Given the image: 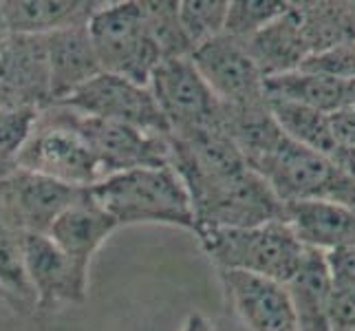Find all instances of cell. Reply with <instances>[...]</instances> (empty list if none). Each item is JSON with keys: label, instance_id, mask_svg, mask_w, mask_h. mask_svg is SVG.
<instances>
[{"label": "cell", "instance_id": "obj_15", "mask_svg": "<svg viewBox=\"0 0 355 331\" xmlns=\"http://www.w3.org/2000/svg\"><path fill=\"white\" fill-rule=\"evenodd\" d=\"M49 60V84H51V104L64 102L82 84L102 73L91 42L89 24L60 29L44 35Z\"/></svg>", "mask_w": 355, "mask_h": 331}, {"label": "cell", "instance_id": "obj_34", "mask_svg": "<svg viewBox=\"0 0 355 331\" xmlns=\"http://www.w3.org/2000/svg\"><path fill=\"white\" fill-rule=\"evenodd\" d=\"M0 110H14V108L9 106V102H7V95H5L3 87H0Z\"/></svg>", "mask_w": 355, "mask_h": 331}, {"label": "cell", "instance_id": "obj_19", "mask_svg": "<svg viewBox=\"0 0 355 331\" xmlns=\"http://www.w3.org/2000/svg\"><path fill=\"white\" fill-rule=\"evenodd\" d=\"M100 5L95 0H3L0 11L9 33L49 35L60 29L89 24Z\"/></svg>", "mask_w": 355, "mask_h": 331}, {"label": "cell", "instance_id": "obj_8", "mask_svg": "<svg viewBox=\"0 0 355 331\" xmlns=\"http://www.w3.org/2000/svg\"><path fill=\"white\" fill-rule=\"evenodd\" d=\"M60 104L82 115L117 121V124H126L144 133L170 137L168 124L150 89L121 76H113V73H97Z\"/></svg>", "mask_w": 355, "mask_h": 331}, {"label": "cell", "instance_id": "obj_16", "mask_svg": "<svg viewBox=\"0 0 355 331\" xmlns=\"http://www.w3.org/2000/svg\"><path fill=\"white\" fill-rule=\"evenodd\" d=\"M117 228L119 226L115 223V219L91 197L87 188L76 203L69 205L67 210L53 221V226L49 228L46 237L51 239L80 269L89 272L93 254L100 250V245L111 237Z\"/></svg>", "mask_w": 355, "mask_h": 331}, {"label": "cell", "instance_id": "obj_14", "mask_svg": "<svg viewBox=\"0 0 355 331\" xmlns=\"http://www.w3.org/2000/svg\"><path fill=\"white\" fill-rule=\"evenodd\" d=\"M218 272L232 307L248 331H300L298 314L283 283L230 269Z\"/></svg>", "mask_w": 355, "mask_h": 331}, {"label": "cell", "instance_id": "obj_28", "mask_svg": "<svg viewBox=\"0 0 355 331\" xmlns=\"http://www.w3.org/2000/svg\"><path fill=\"white\" fill-rule=\"evenodd\" d=\"M35 110H0V177L16 168V157L31 130Z\"/></svg>", "mask_w": 355, "mask_h": 331}, {"label": "cell", "instance_id": "obj_29", "mask_svg": "<svg viewBox=\"0 0 355 331\" xmlns=\"http://www.w3.org/2000/svg\"><path fill=\"white\" fill-rule=\"evenodd\" d=\"M298 71L338 80H355V42H345L324 49V51L309 53Z\"/></svg>", "mask_w": 355, "mask_h": 331}, {"label": "cell", "instance_id": "obj_26", "mask_svg": "<svg viewBox=\"0 0 355 331\" xmlns=\"http://www.w3.org/2000/svg\"><path fill=\"white\" fill-rule=\"evenodd\" d=\"M227 7V0H183L179 3V20L192 51L223 33Z\"/></svg>", "mask_w": 355, "mask_h": 331}, {"label": "cell", "instance_id": "obj_10", "mask_svg": "<svg viewBox=\"0 0 355 331\" xmlns=\"http://www.w3.org/2000/svg\"><path fill=\"white\" fill-rule=\"evenodd\" d=\"M71 110V121L100 159L104 175L111 177L132 168L170 166V137L150 135L126 124Z\"/></svg>", "mask_w": 355, "mask_h": 331}, {"label": "cell", "instance_id": "obj_12", "mask_svg": "<svg viewBox=\"0 0 355 331\" xmlns=\"http://www.w3.org/2000/svg\"><path fill=\"white\" fill-rule=\"evenodd\" d=\"M22 261L35 294V312L51 314L87 298L89 272L80 269L46 235H24Z\"/></svg>", "mask_w": 355, "mask_h": 331}, {"label": "cell", "instance_id": "obj_31", "mask_svg": "<svg viewBox=\"0 0 355 331\" xmlns=\"http://www.w3.org/2000/svg\"><path fill=\"white\" fill-rule=\"evenodd\" d=\"M324 256L336 285H355V245L324 252Z\"/></svg>", "mask_w": 355, "mask_h": 331}, {"label": "cell", "instance_id": "obj_24", "mask_svg": "<svg viewBox=\"0 0 355 331\" xmlns=\"http://www.w3.org/2000/svg\"><path fill=\"white\" fill-rule=\"evenodd\" d=\"M267 106L276 124L289 139L331 159L336 153V144L331 137V126H329V115L309 106L283 100H267Z\"/></svg>", "mask_w": 355, "mask_h": 331}, {"label": "cell", "instance_id": "obj_7", "mask_svg": "<svg viewBox=\"0 0 355 331\" xmlns=\"http://www.w3.org/2000/svg\"><path fill=\"white\" fill-rule=\"evenodd\" d=\"M252 170L267 181L283 205L313 199L334 201L347 181L327 155L304 148L287 135Z\"/></svg>", "mask_w": 355, "mask_h": 331}, {"label": "cell", "instance_id": "obj_6", "mask_svg": "<svg viewBox=\"0 0 355 331\" xmlns=\"http://www.w3.org/2000/svg\"><path fill=\"white\" fill-rule=\"evenodd\" d=\"M148 89L168 124L170 137L186 139L197 133L225 128V106L194 69L190 58L162 60Z\"/></svg>", "mask_w": 355, "mask_h": 331}, {"label": "cell", "instance_id": "obj_30", "mask_svg": "<svg viewBox=\"0 0 355 331\" xmlns=\"http://www.w3.org/2000/svg\"><path fill=\"white\" fill-rule=\"evenodd\" d=\"M336 151H355V102L329 115Z\"/></svg>", "mask_w": 355, "mask_h": 331}, {"label": "cell", "instance_id": "obj_13", "mask_svg": "<svg viewBox=\"0 0 355 331\" xmlns=\"http://www.w3.org/2000/svg\"><path fill=\"white\" fill-rule=\"evenodd\" d=\"M0 87L14 110H42L51 104L44 35L9 33L0 49Z\"/></svg>", "mask_w": 355, "mask_h": 331}, {"label": "cell", "instance_id": "obj_4", "mask_svg": "<svg viewBox=\"0 0 355 331\" xmlns=\"http://www.w3.org/2000/svg\"><path fill=\"white\" fill-rule=\"evenodd\" d=\"M197 237L218 269L263 276L283 285L296 274L307 250L283 219L252 228L203 230Z\"/></svg>", "mask_w": 355, "mask_h": 331}, {"label": "cell", "instance_id": "obj_23", "mask_svg": "<svg viewBox=\"0 0 355 331\" xmlns=\"http://www.w3.org/2000/svg\"><path fill=\"white\" fill-rule=\"evenodd\" d=\"M24 235L0 212V298L18 314L35 312V294L22 261Z\"/></svg>", "mask_w": 355, "mask_h": 331}, {"label": "cell", "instance_id": "obj_2", "mask_svg": "<svg viewBox=\"0 0 355 331\" xmlns=\"http://www.w3.org/2000/svg\"><path fill=\"white\" fill-rule=\"evenodd\" d=\"M89 194L119 228L166 223L194 232L190 194L173 166L124 170L91 186Z\"/></svg>", "mask_w": 355, "mask_h": 331}, {"label": "cell", "instance_id": "obj_32", "mask_svg": "<svg viewBox=\"0 0 355 331\" xmlns=\"http://www.w3.org/2000/svg\"><path fill=\"white\" fill-rule=\"evenodd\" d=\"M181 331H214V327H212V323L207 321L203 314L192 312V314H188V318H186V323H183Z\"/></svg>", "mask_w": 355, "mask_h": 331}, {"label": "cell", "instance_id": "obj_25", "mask_svg": "<svg viewBox=\"0 0 355 331\" xmlns=\"http://www.w3.org/2000/svg\"><path fill=\"white\" fill-rule=\"evenodd\" d=\"M141 11L162 60L190 58L192 46L179 20V0H141Z\"/></svg>", "mask_w": 355, "mask_h": 331}, {"label": "cell", "instance_id": "obj_18", "mask_svg": "<svg viewBox=\"0 0 355 331\" xmlns=\"http://www.w3.org/2000/svg\"><path fill=\"white\" fill-rule=\"evenodd\" d=\"M285 221L304 248L331 252L355 245V212L342 203L329 199L287 203Z\"/></svg>", "mask_w": 355, "mask_h": 331}, {"label": "cell", "instance_id": "obj_22", "mask_svg": "<svg viewBox=\"0 0 355 331\" xmlns=\"http://www.w3.org/2000/svg\"><path fill=\"white\" fill-rule=\"evenodd\" d=\"M300 16L309 53L355 42V9L351 3H293Z\"/></svg>", "mask_w": 355, "mask_h": 331}, {"label": "cell", "instance_id": "obj_27", "mask_svg": "<svg viewBox=\"0 0 355 331\" xmlns=\"http://www.w3.org/2000/svg\"><path fill=\"white\" fill-rule=\"evenodd\" d=\"M287 9L289 3H276V0H232L223 33L236 40H248L272 20L283 16Z\"/></svg>", "mask_w": 355, "mask_h": 331}, {"label": "cell", "instance_id": "obj_5", "mask_svg": "<svg viewBox=\"0 0 355 331\" xmlns=\"http://www.w3.org/2000/svg\"><path fill=\"white\" fill-rule=\"evenodd\" d=\"M89 33L104 73L148 87L162 53L146 27L141 0L102 3L89 20Z\"/></svg>", "mask_w": 355, "mask_h": 331}, {"label": "cell", "instance_id": "obj_1", "mask_svg": "<svg viewBox=\"0 0 355 331\" xmlns=\"http://www.w3.org/2000/svg\"><path fill=\"white\" fill-rule=\"evenodd\" d=\"M170 166L190 194L197 235L203 230L285 221L283 201L245 164L225 128L197 133L186 139L170 137Z\"/></svg>", "mask_w": 355, "mask_h": 331}, {"label": "cell", "instance_id": "obj_3", "mask_svg": "<svg viewBox=\"0 0 355 331\" xmlns=\"http://www.w3.org/2000/svg\"><path fill=\"white\" fill-rule=\"evenodd\" d=\"M16 168L82 190L106 179L100 159L73 126L71 110L64 104H49L35 113L16 157Z\"/></svg>", "mask_w": 355, "mask_h": 331}, {"label": "cell", "instance_id": "obj_33", "mask_svg": "<svg viewBox=\"0 0 355 331\" xmlns=\"http://www.w3.org/2000/svg\"><path fill=\"white\" fill-rule=\"evenodd\" d=\"M7 38H9V29H7V22L3 18V11H0V46L5 44Z\"/></svg>", "mask_w": 355, "mask_h": 331}, {"label": "cell", "instance_id": "obj_9", "mask_svg": "<svg viewBox=\"0 0 355 331\" xmlns=\"http://www.w3.org/2000/svg\"><path fill=\"white\" fill-rule=\"evenodd\" d=\"M190 62L221 104L230 108L267 104L265 78L252 62L241 40L227 33L216 35L194 49L190 53Z\"/></svg>", "mask_w": 355, "mask_h": 331}, {"label": "cell", "instance_id": "obj_35", "mask_svg": "<svg viewBox=\"0 0 355 331\" xmlns=\"http://www.w3.org/2000/svg\"><path fill=\"white\" fill-rule=\"evenodd\" d=\"M0 49H3V46H0Z\"/></svg>", "mask_w": 355, "mask_h": 331}, {"label": "cell", "instance_id": "obj_20", "mask_svg": "<svg viewBox=\"0 0 355 331\" xmlns=\"http://www.w3.org/2000/svg\"><path fill=\"white\" fill-rule=\"evenodd\" d=\"M285 287L298 314L300 331H331L329 305H331L334 280L324 252L313 248L304 250L300 267Z\"/></svg>", "mask_w": 355, "mask_h": 331}, {"label": "cell", "instance_id": "obj_11", "mask_svg": "<svg viewBox=\"0 0 355 331\" xmlns=\"http://www.w3.org/2000/svg\"><path fill=\"white\" fill-rule=\"evenodd\" d=\"M82 194V188L14 168L0 177V212L22 235H46L53 221Z\"/></svg>", "mask_w": 355, "mask_h": 331}, {"label": "cell", "instance_id": "obj_17", "mask_svg": "<svg viewBox=\"0 0 355 331\" xmlns=\"http://www.w3.org/2000/svg\"><path fill=\"white\" fill-rule=\"evenodd\" d=\"M241 42L265 80L298 71L304 58L309 56V49L302 38L300 16L293 3H289V9L283 16H278L267 27Z\"/></svg>", "mask_w": 355, "mask_h": 331}, {"label": "cell", "instance_id": "obj_21", "mask_svg": "<svg viewBox=\"0 0 355 331\" xmlns=\"http://www.w3.org/2000/svg\"><path fill=\"white\" fill-rule=\"evenodd\" d=\"M265 97L267 100H283L309 106L331 115L342 106L355 102V80H338L315 73L291 71L278 78L265 80Z\"/></svg>", "mask_w": 355, "mask_h": 331}]
</instances>
